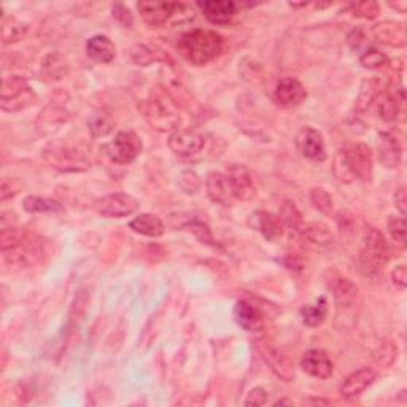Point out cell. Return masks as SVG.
<instances>
[{
    "mask_svg": "<svg viewBox=\"0 0 407 407\" xmlns=\"http://www.w3.org/2000/svg\"><path fill=\"white\" fill-rule=\"evenodd\" d=\"M372 32H374V36L379 42H382L388 46H395V48H404V46L407 45L406 27L401 23L385 21V23L374 26Z\"/></svg>",
    "mask_w": 407,
    "mask_h": 407,
    "instance_id": "obj_22",
    "label": "cell"
},
{
    "mask_svg": "<svg viewBox=\"0 0 407 407\" xmlns=\"http://www.w3.org/2000/svg\"><path fill=\"white\" fill-rule=\"evenodd\" d=\"M43 156L51 167L58 169L60 172H83L91 166L86 158V153L73 147L50 145L43 152Z\"/></svg>",
    "mask_w": 407,
    "mask_h": 407,
    "instance_id": "obj_6",
    "label": "cell"
},
{
    "mask_svg": "<svg viewBox=\"0 0 407 407\" xmlns=\"http://www.w3.org/2000/svg\"><path fill=\"white\" fill-rule=\"evenodd\" d=\"M226 177L229 180L231 189L236 199L248 202L256 196V188L253 183V177L248 169L242 164H231L228 167Z\"/></svg>",
    "mask_w": 407,
    "mask_h": 407,
    "instance_id": "obj_12",
    "label": "cell"
},
{
    "mask_svg": "<svg viewBox=\"0 0 407 407\" xmlns=\"http://www.w3.org/2000/svg\"><path fill=\"white\" fill-rule=\"evenodd\" d=\"M388 233L390 236L398 242L399 245H404L406 243V221L404 218H396V216H391L388 220Z\"/></svg>",
    "mask_w": 407,
    "mask_h": 407,
    "instance_id": "obj_43",
    "label": "cell"
},
{
    "mask_svg": "<svg viewBox=\"0 0 407 407\" xmlns=\"http://www.w3.org/2000/svg\"><path fill=\"white\" fill-rule=\"evenodd\" d=\"M258 350H260L263 359L269 364V368L273 369L275 376H279L287 382L295 377V368L291 364L290 358L282 354L275 345H273V342L268 341V339H260L258 341Z\"/></svg>",
    "mask_w": 407,
    "mask_h": 407,
    "instance_id": "obj_11",
    "label": "cell"
},
{
    "mask_svg": "<svg viewBox=\"0 0 407 407\" xmlns=\"http://www.w3.org/2000/svg\"><path fill=\"white\" fill-rule=\"evenodd\" d=\"M144 113L148 123L162 132L174 129L179 123V115L174 99L169 96V92L164 91L154 92L150 99L145 100Z\"/></svg>",
    "mask_w": 407,
    "mask_h": 407,
    "instance_id": "obj_4",
    "label": "cell"
},
{
    "mask_svg": "<svg viewBox=\"0 0 407 407\" xmlns=\"http://www.w3.org/2000/svg\"><path fill=\"white\" fill-rule=\"evenodd\" d=\"M234 320L248 332H260L264 328L263 314L253 304L247 301H239L234 307Z\"/></svg>",
    "mask_w": 407,
    "mask_h": 407,
    "instance_id": "obj_21",
    "label": "cell"
},
{
    "mask_svg": "<svg viewBox=\"0 0 407 407\" xmlns=\"http://www.w3.org/2000/svg\"><path fill=\"white\" fill-rule=\"evenodd\" d=\"M88 127H90V132L94 137H105L112 132L113 129V121L105 113H94L92 117L88 121Z\"/></svg>",
    "mask_w": 407,
    "mask_h": 407,
    "instance_id": "obj_31",
    "label": "cell"
},
{
    "mask_svg": "<svg viewBox=\"0 0 407 407\" xmlns=\"http://www.w3.org/2000/svg\"><path fill=\"white\" fill-rule=\"evenodd\" d=\"M92 207L100 216H105V218H125V216L137 212L139 202L129 194L115 193L96 199Z\"/></svg>",
    "mask_w": 407,
    "mask_h": 407,
    "instance_id": "obj_8",
    "label": "cell"
},
{
    "mask_svg": "<svg viewBox=\"0 0 407 407\" xmlns=\"http://www.w3.org/2000/svg\"><path fill=\"white\" fill-rule=\"evenodd\" d=\"M359 63H361L364 69L374 70V69H381V67H385L386 64L390 63V59L382 51H379L376 48H369L361 54V58H359Z\"/></svg>",
    "mask_w": 407,
    "mask_h": 407,
    "instance_id": "obj_35",
    "label": "cell"
},
{
    "mask_svg": "<svg viewBox=\"0 0 407 407\" xmlns=\"http://www.w3.org/2000/svg\"><path fill=\"white\" fill-rule=\"evenodd\" d=\"M376 377H377V371L372 368H361L355 372H352L341 386L342 396L347 399L358 398L361 393H364L369 388L372 382L376 381Z\"/></svg>",
    "mask_w": 407,
    "mask_h": 407,
    "instance_id": "obj_17",
    "label": "cell"
},
{
    "mask_svg": "<svg viewBox=\"0 0 407 407\" xmlns=\"http://www.w3.org/2000/svg\"><path fill=\"white\" fill-rule=\"evenodd\" d=\"M266 403H268V391L263 388L252 390L248 398L245 399V406H264Z\"/></svg>",
    "mask_w": 407,
    "mask_h": 407,
    "instance_id": "obj_46",
    "label": "cell"
},
{
    "mask_svg": "<svg viewBox=\"0 0 407 407\" xmlns=\"http://www.w3.org/2000/svg\"><path fill=\"white\" fill-rule=\"evenodd\" d=\"M206 188L208 198L215 204H220L223 207H229L233 204V189H231L229 180L225 174L221 172H210L206 180Z\"/></svg>",
    "mask_w": 407,
    "mask_h": 407,
    "instance_id": "obj_19",
    "label": "cell"
},
{
    "mask_svg": "<svg viewBox=\"0 0 407 407\" xmlns=\"http://www.w3.org/2000/svg\"><path fill=\"white\" fill-rule=\"evenodd\" d=\"M379 159L386 167H398L401 162V147L395 135L390 132L381 134V145H379Z\"/></svg>",
    "mask_w": 407,
    "mask_h": 407,
    "instance_id": "obj_25",
    "label": "cell"
},
{
    "mask_svg": "<svg viewBox=\"0 0 407 407\" xmlns=\"http://www.w3.org/2000/svg\"><path fill=\"white\" fill-rule=\"evenodd\" d=\"M27 32V27L21 23L15 21V19H5L4 21V29H2V37L5 43L18 42L24 37V33Z\"/></svg>",
    "mask_w": 407,
    "mask_h": 407,
    "instance_id": "obj_37",
    "label": "cell"
},
{
    "mask_svg": "<svg viewBox=\"0 0 407 407\" xmlns=\"http://www.w3.org/2000/svg\"><path fill=\"white\" fill-rule=\"evenodd\" d=\"M390 260V247L384 234L376 228H369L364 236V243L359 253V266L364 274L372 275L382 270Z\"/></svg>",
    "mask_w": 407,
    "mask_h": 407,
    "instance_id": "obj_3",
    "label": "cell"
},
{
    "mask_svg": "<svg viewBox=\"0 0 407 407\" xmlns=\"http://www.w3.org/2000/svg\"><path fill=\"white\" fill-rule=\"evenodd\" d=\"M328 314V305H327V300L322 296L315 304L312 305H305V307L301 310V317L302 322L307 324L310 328H317L324 322Z\"/></svg>",
    "mask_w": 407,
    "mask_h": 407,
    "instance_id": "obj_29",
    "label": "cell"
},
{
    "mask_svg": "<svg viewBox=\"0 0 407 407\" xmlns=\"http://www.w3.org/2000/svg\"><path fill=\"white\" fill-rule=\"evenodd\" d=\"M301 368L305 372L315 379H329L332 376V371H334V366L329 359L327 352L312 349L307 350L301 358Z\"/></svg>",
    "mask_w": 407,
    "mask_h": 407,
    "instance_id": "obj_14",
    "label": "cell"
},
{
    "mask_svg": "<svg viewBox=\"0 0 407 407\" xmlns=\"http://www.w3.org/2000/svg\"><path fill=\"white\" fill-rule=\"evenodd\" d=\"M132 59L135 64L139 65H150L154 60L159 59V51H154L153 46L147 45H137L135 48H132Z\"/></svg>",
    "mask_w": 407,
    "mask_h": 407,
    "instance_id": "obj_38",
    "label": "cell"
},
{
    "mask_svg": "<svg viewBox=\"0 0 407 407\" xmlns=\"http://www.w3.org/2000/svg\"><path fill=\"white\" fill-rule=\"evenodd\" d=\"M27 234L24 231L18 229V228H4L2 229V236H0V245H2V252H9V250L15 248L16 245H19L24 240V237Z\"/></svg>",
    "mask_w": 407,
    "mask_h": 407,
    "instance_id": "obj_36",
    "label": "cell"
},
{
    "mask_svg": "<svg viewBox=\"0 0 407 407\" xmlns=\"http://www.w3.org/2000/svg\"><path fill=\"white\" fill-rule=\"evenodd\" d=\"M310 199L314 202V206L320 210L323 213H329L334 206V201H332V196L323 188H314L310 191Z\"/></svg>",
    "mask_w": 407,
    "mask_h": 407,
    "instance_id": "obj_39",
    "label": "cell"
},
{
    "mask_svg": "<svg viewBox=\"0 0 407 407\" xmlns=\"http://www.w3.org/2000/svg\"><path fill=\"white\" fill-rule=\"evenodd\" d=\"M250 225L253 229L260 231L268 240H277L283 234V223L279 215H274L266 210H258L250 218Z\"/></svg>",
    "mask_w": 407,
    "mask_h": 407,
    "instance_id": "obj_20",
    "label": "cell"
},
{
    "mask_svg": "<svg viewBox=\"0 0 407 407\" xmlns=\"http://www.w3.org/2000/svg\"><path fill=\"white\" fill-rule=\"evenodd\" d=\"M45 253V243L40 239H33L31 236H26L19 245L5 252L6 261L19 268H29L32 264L40 263Z\"/></svg>",
    "mask_w": 407,
    "mask_h": 407,
    "instance_id": "obj_9",
    "label": "cell"
},
{
    "mask_svg": "<svg viewBox=\"0 0 407 407\" xmlns=\"http://www.w3.org/2000/svg\"><path fill=\"white\" fill-rule=\"evenodd\" d=\"M36 100V92L27 83V80L19 75H11L4 80L0 107L4 112H19L27 108Z\"/></svg>",
    "mask_w": 407,
    "mask_h": 407,
    "instance_id": "obj_5",
    "label": "cell"
},
{
    "mask_svg": "<svg viewBox=\"0 0 407 407\" xmlns=\"http://www.w3.org/2000/svg\"><path fill=\"white\" fill-rule=\"evenodd\" d=\"M179 185L180 188L183 189V191L188 193V194H194V193H198L199 191V188H201V180L198 175H196L194 172L191 171H185V172H181L180 174V177H179Z\"/></svg>",
    "mask_w": 407,
    "mask_h": 407,
    "instance_id": "obj_42",
    "label": "cell"
},
{
    "mask_svg": "<svg viewBox=\"0 0 407 407\" xmlns=\"http://www.w3.org/2000/svg\"><path fill=\"white\" fill-rule=\"evenodd\" d=\"M337 179L345 183L361 180L369 181L372 177V152L364 144H352L337 153L334 161Z\"/></svg>",
    "mask_w": 407,
    "mask_h": 407,
    "instance_id": "obj_2",
    "label": "cell"
},
{
    "mask_svg": "<svg viewBox=\"0 0 407 407\" xmlns=\"http://www.w3.org/2000/svg\"><path fill=\"white\" fill-rule=\"evenodd\" d=\"M307 403H314V404H328V401H324V399H310Z\"/></svg>",
    "mask_w": 407,
    "mask_h": 407,
    "instance_id": "obj_50",
    "label": "cell"
},
{
    "mask_svg": "<svg viewBox=\"0 0 407 407\" xmlns=\"http://www.w3.org/2000/svg\"><path fill=\"white\" fill-rule=\"evenodd\" d=\"M354 15L363 19H374L379 16V5L376 2H356L350 5Z\"/></svg>",
    "mask_w": 407,
    "mask_h": 407,
    "instance_id": "obj_41",
    "label": "cell"
},
{
    "mask_svg": "<svg viewBox=\"0 0 407 407\" xmlns=\"http://www.w3.org/2000/svg\"><path fill=\"white\" fill-rule=\"evenodd\" d=\"M280 220L285 226H288L291 228L293 231H297L301 228L302 225V215L300 210H297V207L295 206L293 202H283L282 204V208H280Z\"/></svg>",
    "mask_w": 407,
    "mask_h": 407,
    "instance_id": "obj_33",
    "label": "cell"
},
{
    "mask_svg": "<svg viewBox=\"0 0 407 407\" xmlns=\"http://www.w3.org/2000/svg\"><path fill=\"white\" fill-rule=\"evenodd\" d=\"M376 108V112L379 117H381L384 121H396L398 115H399V102L395 94L390 91H381L372 100V104Z\"/></svg>",
    "mask_w": 407,
    "mask_h": 407,
    "instance_id": "obj_26",
    "label": "cell"
},
{
    "mask_svg": "<svg viewBox=\"0 0 407 407\" xmlns=\"http://www.w3.org/2000/svg\"><path fill=\"white\" fill-rule=\"evenodd\" d=\"M131 229L134 233L147 236V237H159L164 234V225L156 215L150 213H142L137 218H134L131 221Z\"/></svg>",
    "mask_w": 407,
    "mask_h": 407,
    "instance_id": "obj_27",
    "label": "cell"
},
{
    "mask_svg": "<svg viewBox=\"0 0 407 407\" xmlns=\"http://www.w3.org/2000/svg\"><path fill=\"white\" fill-rule=\"evenodd\" d=\"M307 97L304 85L296 78H282L275 86L274 99L282 107H297Z\"/></svg>",
    "mask_w": 407,
    "mask_h": 407,
    "instance_id": "obj_15",
    "label": "cell"
},
{
    "mask_svg": "<svg viewBox=\"0 0 407 407\" xmlns=\"http://www.w3.org/2000/svg\"><path fill=\"white\" fill-rule=\"evenodd\" d=\"M86 53L91 59L100 64H108L115 59L117 46L107 36H94L86 43Z\"/></svg>",
    "mask_w": 407,
    "mask_h": 407,
    "instance_id": "obj_24",
    "label": "cell"
},
{
    "mask_svg": "<svg viewBox=\"0 0 407 407\" xmlns=\"http://www.w3.org/2000/svg\"><path fill=\"white\" fill-rule=\"evenodd\" d=\"M296 147L304 158L312 161H324L327 150H324L323 135L314 127H302L296 135Z\"/></svg>",
    "mask_w": 407,
    "mask_h": 407,
    "instance_id": "obj_13",
    "label": "cell"
},
{
    "mask_svg": "<svg viewBox=\"0 0 407 407\" xmlns=\"http://www.w3.org/2000/svg\"><path fill=\"white\" fill-rule=\"evenodd\" d=\"M142 19L150 26H162L177 15L179 4L174 2H140L137 5Z\"/></svg>",
    "mask_w": 407,
    "mask_h": 407,
    "instance_id": "obj_16",
    "label": "cell"
},
{
    "mask_svg": "<svg viewBox=\"0 0 407 407\" xmlns=\"http://www.w3.org/2000/svg\"><path fill=\"white\" fill-rule=\"evenodd\" d=\"M379 88H381V85H379L377 80L364 81V85L361 88V92H359V96L356 99V107L359 108V110H361V112L368 110V108L372 104V100H374V97L377 96V94L381 92V91H379Z\"/></svg>",
    "mask_w": 407,
    "mask_h": 407,
    "instance_id": "obj_34",
    "label": "cell"
},
{
    "mask_svg": "<svg viewBox=\"0 0 407 407\" xmlns=\"http://www.w3.org/2000/svg\"><path fill=\"white\" fill-rule=\"evenodd\" d=\"M393 282H395L399 288H406L407 285V273H406V266L401 264L398 266L395 270H393Z\"/></svg>",
    "mask_w": 407,
    "mask_h": 407,
    "instance_id": "obj_47",
    "label": "cell"
},
{
    "mask_svg": "<svg viewBox=\"0 0 407 407\" xmlns=\"http://www.w3.org/2000/svg\"><path fill=\"white\" fill-rule=\"evenodd\" d=\"M113 16L117 18L118 21L123 24L125 27H131L132 23H134L131 11H129V9H126V6L121 5V4L113 6Z\"/></svg>",
    "mask_w": 407,
    "mask_h": 407,
    "instance_id": "obj_45",
    "label": "cell"
},
{
    "mask_svg": "<svg viewBox=\"0 0 407 407\" xmlns=\"http://www.w3.org/2000/svg\"><path fill=\"white\" fill-rule=\"evenodd\" d=\"M328 288L332 291L336 301L341 305H345V307H350L356 301L358 288L349 277H344L337 273L332 274L328 280Z\"/></svg>",
    "mask_w": 407,
    "mask_h": 407,
    "instance_id": "obj_23",
    "label": "cell"
},
{
    "mask_svg": "<svg viewBox=\"0 0 407 407\" xmlns=\"http://www.w3.org/2000/svg\"><path fill=\"white\" fill-rule=\"evenodd\" d=\"M198 6L204 16L213 24H228L239 10V5L229 0H206V2H199Z\"/></svg>",
    "mask_w": 407,
    "mask_h": 407,
    "instance_id": "obj_18",
    "label": "cell"
},
{
    "mask_svg": "<svg viewBox=\"0 0 407 407\" xmlns=\"http://www.w3.org/2000/svg\"><path fill=\"white\" fill-rule=\"evenodd\" d=\"M24 210L29 213L59 212L60 204L53 199L40 198V196H29V198L24 199Z\"/></svg>",
    "mask_w": 407,
    "mask_h": 407,
    "instance_id": "obj_30",
    "label": "cell"
},
{
    "mask_svg": "<svg viewBox=\"0 0 407 407\" xmlns=\"http://www.w3.org/2000/svg\"><path fill=\"white\" fill-rule=\"evenodd\" d=\"M390 6H393V9L398 10L399 13H404L407 10V4L406 2H395V4H390Z\"/></svg>",
    "mask_w": 407,
    "mask_h": 407,
    "instance_id": "obj_49",
    "label": "cell"
},
{
    "mask_svg": "<svg viewBox=\"0 0 407 407\" xmlns=\"http://www.w3.org/2000/svg\"><path fill=\"white\" fill-rule=\"evenodd\" d=\"M105 152L117 164H131L142 153V140L132 131H121L115 135V140L107 145Z\"/></svg>",
    "mask_w": 407,
    "mask_h": 407,
    "instance_id": "obj_7",
    "label": "cell"
},
{
    "mask_svg": "<svg viewBox=\"0 0 407 407\" xmlns=\"http://www.w3.org/2000/svg\"><path fill=\"white\" fill-rule=\"evenodd\" d=\"M280 404H291V403H290V401H285V399H283V401H277V403H275V406H280Z\"/></svg>",
    "mask_w": 407,
    "mask_h": 407,
    "instance_id": "obj_51",
    "label": "cell"
},
{
    "mask_svg": "<svg viewBox=\"0 0 407 407\" xmlns=\"http://www.w3.org/2000/svg\"><path fill=\"white\" fill-rule=\"evenodd\" d=\"M395 206L399 210V213L406 215V212H407V196H406L404 188H399L398 191L395 193Z\"/></svg>",
    "mask_w": 407,
    "mask_h": 407,
    "instance_id": "obj_48",
    "label": "cell"
},
{
    "mask_svg": "<svg viewBox=\"0 0 407 407\" xmlns=\"http://www.w3.org/2000/svg\"><path fill=\"white\" fill-rule=\"evenodd\" d=\"M186 228L191 231V233L198 237V239L202 242V243H207V245H212V247H216V243H215V239H213V236L212 233H210V229L208 226L206 225V223H202L201 220H193V221H189Z\"/></svg>",
    "mask_w": 407,
    "mask_h": 407,
    "instance_id": "obj_40",
    "label": "cell"
},
{
    "mask_svg": "<svg viewBox=\"0 0 407 407\" xmlns=\"http://www.w3.org/2000/svg\"><path fill=\"white\" fill-rule=\"evenodd\" d=\"M398 358V347L393 341H385L379 345L377 350L374 352V361L382 366V368H388Z\"/></svg>",
    "mask_w": 407,
    "mask_h": 407,
    "instance_id": "obj_32",
    "label": "cell"
},
{
    "mask_svg": "<svg viewBox=\"0 0 407 407\" xmlns=\"http://www.w3.org/2000/svg\"><path fill=\"white\" fill-rule=\"evenodd\" d=\"M19 189H21V185L16 180L13 179H4L2 180V191H0V199L6 201L13 198V196H16L19 193Z\"/></svg>",
    "mask_w": 407,
    "mask_h": 407,
    "instance_id": "obj_44",
    "label": "cell"
},
{
    "mask_svg": "<svg viewBox=\"0 0 407 407\" xmlns=\"http://www.w3.org/2000/svg\"><path fill=\"white\" fill-rule=\"evenodd\" d=\"M206 147V137L193 129H175L169 135V148L181 158H189V156L198 154Z\"/></svg>",
    "mask_w": 407,
    "mask_h": 407,
    "instance_id": "obj_10",
    "label": "cell"
},
{
    "mask_svg": "<svg viewBox=\"0 0 407 407\" xmlns=\"http://www.w3.org/2000/svg\"><path fill=\"white\" fill-rule=\"evenodd\" d=\"M296 233L302 236L305 240L317 243V245H328L332 240V236L328 228L323 225H317V223H302L301 228L297 229Z\"/></svg>",
    "mask_w": 407,
    "mask_h": 407,
    "instance_id": "obj_28",
    "label": "cell"
},
{
    "mask_svg": "<svg viewBox=\"0 0 407 407\" xmlns=\"http://www.w3.org/2000/svg\"><path fill=\"white\" fill-rule=\"evenodd\" d=\"M177 48L189 64L206 65L218 58L225 50V38L215 31L194 29L183 33Z\"/></svg>",
    "mask_w": 407,
    "mask_h": 407,
    "instance_id": "obj_1",
    "label": "cell"
}]
</instances>
